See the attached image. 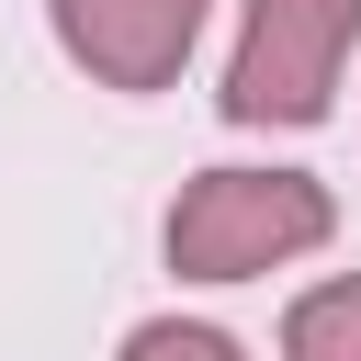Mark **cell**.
I'll return each instance as SVG.
<instances>
[{
	"label": "cell",
	"mask_w": 361,
	"mask_h": 361,
	"mask_svg": "<svg viewBox=\"0 0 361 361\" xmlns=\"http://www.w3.org/2000/svg\"><path fill=\"white\" fill-rule=\"evenodd\" d=\"M327 237H338V192L316 169H192L169 226H158L180 282H259Z\"/></svg>",
	"instance_id": "1"
},
{
	"label": "cell",
	"mask_w": 361,
	"mask_h": 361,
	"mask_svg": "<svg viewBox=\"0 0 361 361\" xmlns=\"http://www.w3.org/2000/svg\"><path fill=\"white\" fill-rule=\"evenodd\" d=\"M282 361H361V271L293 293V316H282Z\"/></svg>",
	"instance_id": "4"
},
{
	"label": "cell",
	"mask_w": 361,
	"mask_h": 361,
	"mask_svg": "<svg viewBox=\"0 0 361 361\" xmlns=\"http://www.w3.org/2000/svg\"><path fill=\"white\" fill-rule=\"evenodd\" d=\"M113 361H248V350L226 327H203V316H147V327H124Z\"/></svg>",
	"instance_id": "5"
},
{
	"label": "cell",
	"mask_w": 361,
	"mask_h": 361,
	"mask_svg": "<svg viewBox=\"0 0 361 361\" xmlns=\"http://www.w3.org/2000/svg\"><path fill=\"white\" fill-rule=\"evenodd\" d=\"M361 45V0H248L226 45V124H327Z\"/></svg>",
	"instance_id": "2"
},
{
	"label": "cell",
	"mask_w": 361,
	"mask_h": 361,
	"mask_svg": "<svg viewBox=\"0 0 361 361\" xmlns=\"http://www.w3.org/2000/svg\"><path fill=\"white\" fill-rule=\"evenodd\" d=\"M203 11L214 0H45L68 68H90L102 90H169L203 45Z\"/></svg>",
	"instance_id": "3"
}]
</instances>
